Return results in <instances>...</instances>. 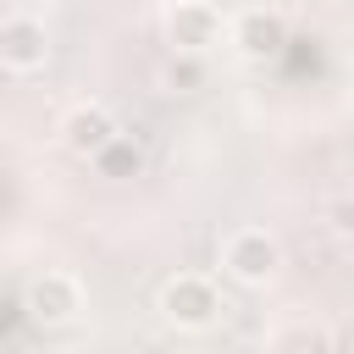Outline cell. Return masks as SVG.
Here are the masks:
<instances>
[{"label": "cell", "instance_id": "obj_3", "mask_svg": "<svg viewBox=\"0 0 354 354\" xmlns=\"http://www.w3.org/2000/svg\"><path fill=\"white\" fill-rule=\"evenodd\" d=\"M221 11L210 6V0H177V6H166V39H171V50H183V55H205L210 44H221Z\"/></svg>", "mask_w": 354, "mask_h": 354}, {"label": "cell", "instance_id": "obj_8", "mask_svg": "<svg viewBox=\"0 0 354 354\" xmlns=\"http://www.w3.org/2000/svg\"><path fill=\"white\" fill-rule=\"evenodd\" d=\"M94 166H100L105 177H138V171H144V149L116 133V138H105V144L94 149Z\"/></svg>", "mask_w": 354, "mask_h": 354}, {"label": "cell", "instance_id": "obj_7", "mask_svg": "<svg viewBox=\"0 0 354 354\" xmlns=\"http://www.w3.org/2000/svg\"><path fill=\"white\" fill-rule=\"evenodd\" d=\"M122 127H116V116L105 111V105H72L66 116H61V144L72 149V155H83V160H94V149L105 144V138H116Z\"/></svg>", "mask_w": 354, "mask_h": 354}, {"label": "cell", "instance_id": "obj_5", "mask_svg": "<svg viewBox=\"0 0 354 354\" xmlns=\"http://www.w3.org/2000/svg\"><path fill=\"white\" fill-rule=\"evenodd\" d=\"M77 310H83V288H77V277H66V271H44V277H33V288H28V315H33V321H44V326H66Z\"/></svg>", "mask_w": 354, "mask_h": 354}, {"label": "cell", "instance_id": "obj_10", "mask_svg": "<svg viewBox=\"0 0 354 354\" xmlns=\"http://www.w3.org/2000/svg\"><path fill=\"white\" fill-rule=\"evenodd\" d=\"M266 343H271V348H326L332 337H326L321 326H282V332H271Z\"/></svg>", "mask_w": 354, "mask_h": 354}, {"label": "cell", "instance_id": "obj_11", "mask_svg": "<svg viewBox=\"0 0 354 354\" xmlns=\"http://www.w3.org/2000/svg\"><path fill=\"white\" fill-rule=\"evenodd\" d=\"M326 227L343 232V238H354V194H337V199L326 205Z\"/></svg>", "mask_w": 354, "mask_h": 354}, {"label": "cell", "instance_id": "obj_6", "mask_svg": "<svg viewBox=\"0 0 354 354\" xmlns=\"http://www.w3.org/2000/svg\"><path fill=\"white\" fill-rule=\"evenodd\" d=\"M227 33H232V44H238L249 61H271V55L288 44V22H282L277 11H266V6H249V11H238Z\"/></svg>", "mask_w": 354, "mask_h": 354}, {"label": "cell", "instance_id": "obj_9", "mask_svg": "<svg viewBox=\"0 0 354 354\" xmlns=\"http://www.w3.org/2000/svg\"><path fill=\"white\" fill-rule=\"evenodd\" d=\"M160 83H166L171 94H194V88L205 83V66H199V55H183V50H177V55L166 61V72H160Z\"/></svg>", "mask_w": 354, "mask_h": 354}, {"label": "cell", "instance_id": "obj_1", "mask_svg": "<svg viewBox=\"0 0 354 354\" xmlns=\"http://www.w3.org/2000/svg\"><path fill=\"white\" fill-rule=\"evenodd\" d=\"M221 271H227L232 282L266 288V282L282 271V243H277L266 227H238V232L221 243Z\"/></svg>", "mask_w": 354, "mask_h": 354}, {"label": "cell", "instance_id": "obj_12", "mask_svg": "<svg viewBox=\"0 0 354 354\" xmlns=\"http://www.w3.org/2000/svg\"><path fill=\"white\" fill-rule=\"evenodd\" d=\"M160 6H177V0H160Z\"/></svg>", "mask_w": 354, "mask_h": 354}, {"label": "cell", "instance_id": "obj_2", "mask_svg": "<svg viewBox=\"0 0 354 354\" xmlns=\"http://www.w3.org/2000/svg\"><path fill=\"white\" fill-rule=\"evenodd\" d=\"M221 310H227V304H221V293H216V282H210V277L183 271V277H171V282L160 288V315H166L171 326H183V332L210 326Z\"/></svg>", "mask_w": 354, "mask_h": 354}, {"label": "cell", "instance_id": "obj_4", "mask_svg": "<svg viewBox=\"0 0 354 354\" xmlns=\"http://www.w3.org/2000/svg\"><path fill=\"white\" fill-rule=\"evenodd\" d=\"M50 61V33L39 17H6L0 22V66L6 72H39Z\"/></svg>", "mask_w": 354, "mask_h": 354}]
</instances>
